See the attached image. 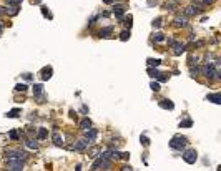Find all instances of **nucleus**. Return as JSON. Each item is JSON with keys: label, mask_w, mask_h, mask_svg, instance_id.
<instances>
[{"label": "nucleus", "mask_w": 221, "mask_h": 171, "mask_svg": "<svg viewBox=\"0 0 221 171\" xmlns=\"http://www.w3.org/2000/svg\"><path fill=\"white\" fill-rule=\"evenodd\" d=\"M186 145H188V140H186L185 136H181V135L173 136L171 141H170V146H171V148H173V150H178V151L185 150Z\"/></svg>", "instance_id": "1"}, {"label": "nucleus", "mask_w": 221, "mask_h": 171, "mask_svg": "<svg viewBox=\"0 0 221 171\" xmlns=\"http://www.w3.org/2000/svg\"><path fill=\"white\" fill-rule=\"evenodd\" d=\"M110 168H112V159H107V158H103V156L95 159L93 164H92V169H110Z\"/></svg>", "instance_id": "2"}, {"label": "nucleus", "mask_w": 221, "mask_h": 171, "mask_svg": "<svg viewBox=\"0 0 221 171\" xmlns=\"http://www.w3.org/2000/svg\"><path fill=\"white\" fill-rule=\"evenodd\" d=\"M7 168L10 169V171H22L23 169V159L7 158Z\"/></svg>", "instance_id": "3"}, {"label": "nucleus", "mask_w": 221, "mask_h": 171, "mask_svg": "<svg viewBox=\"0 0 221 171\" xmlns=\"http://www.w3.org/2000/svg\"><path fill=\"white\" fill-rule=\"evenodd\" d=\"M203 73H205L206 78H209V80H213V78H219V76H221L219 72L214 70L213 63H206V65L203 67Z\"/></svg>", "instance_id": "4"}, {"label": "nucleus", "mask_w": 221, "mask_h": 171, "mask_svg": "<svg viewBox=\"0 0 221 171\" xmlns=\"http://www.w3.org/2000/svg\"><path fill=\"white\" fill-rule=\"evenodd\" d=\"M183 159L188 164H195L196 159H198V153H196L195 150H186L185 153H183Z\"/></svg>", "instance_id": "5"}, {"label": "nucleus", "mask_w": 221, "mask_h": 171, "mask_svg": "<svg viewBox=\"0 0 221 171\" xmlns=\"http://www.w3.org/2000/svg\"><path fill=\"white\" fill-rule=\"evenodd\" d=\"M203 12V8L201 5H190L185 8V15L186 17H195V15H200V13Z\"/></svg>", "instance_id": "6"}, {"label": "nucleus", "mask_w": 221, "mask_h": 171, "mask_svg": "<svg viewBox=\"0 0 221 171\" xmlns=\"http://www.w3.org/2000/svg\"><path fill=\"white\" fill-rule=\"evenodd\" d=\"M5 156H7V158L23 159V158H25V151H22V150H7L5 151Z\"/></svg>", "instance_id": "7"}, {"label": "nucleus", "mask_w": 221, "mask_h": 171, "mask_svg": "<svg viewBox=\"0 0 221 171\" xmlns=\"http://www.w3.org/2000/svg\"><path fill=\"white\" fill-rule=\"evenodd\" d=\"M173 25L178 27V28H180V27L183 28V27L188 25V18H186V15H176L175 20H173Z\"/></svg>", "instance_id": "8"}, {"label": "nucleus", "mask_w": 221, "mask_h": 171, "mask_svg": "<svg viewBox=\"0 0 221 171\" xmlns=\"http://www.w3.org/2000/svg\"><path fill=\"white\" fill-rule=\"evenodd\" d=\"M86 146H88V141H86L85 138H81V140H76L73 146H71V150H76V151H85L86 150Z\"/></svg>", "instance_id": "9"}, {"label": "nucleus", "mask_w": 221, "mask_h": 171, "mask_svg": "<svg viewBox=\"0 0 221 171\" xmlns=\"http://www.w3.org/2000/svg\"><path fill=\"white\" fill-rule=\"evenodd\" d=\"M83 138L86 140V141H88V143H90V141H95V140H97V130H93V128H88V130H83Z\"/></svg>", "instance_id": "10"}, {"label": "nucleus", "mask_w": 221, "mask_h": 171, "mask_svg": "<svg viewBox=\"0 0 221 171\" xmlns=\"http://www.w3.org/2000/svg\"><path fill=\"white\" fill-rule=\"evenodd\" d=\"M171 47H173V53H175L176 57L181 55V53H185V45H183V43H180V42H175V40H173Z\"/></svg>", "instance_id": "11"}, {"label": "nucleus", "mask_w": 221, "mask_h": 171, "mask_svg": "<svg viewBox=\"0 0 221 171\" xmlns=\"http://www.w3.org/2000/svg\"><path fill=\"white\" fill-rule=\"evenodd\" d=\"M52 73H53V68H52V67H45V68L42 70V73H40L42 80H43V81L50 80V78H52Z\"/></svg>", "instance_id": "12"}, {"label": "nucleus", "mask_w": 221, "mask_h": 171, "mask_svg": "<svg viewBox=\"0 0 221 171\" xmlns=\"http://www.w3.org/2000/svg\"><path fill=\"white\" fill-rule=\"evenodd\" d=\"M3 15H17L18 13V5H10V7H2Z\"/></svg>", "instance_id": "13"}, {"label": "nucleus", "mask_w": 221, "mask_h": 171, "mask_svg": "<svg viewBox=\"0 0 221 171\" xmlns=\"http://www.w3.org/2000/svg\"><path fill=\"white\" fill-rule=\"evenodd\" d=\"M52 140H53L55 146H63V136H62L58 131H55V133L52 135Z\"/></svg>", "instance_id": "14"}, {"label": "nucleus", "mask_w": 221, "mask_h": 171, "mask_svg": "<svg viewBox=\"0 0 221 171\" xmlns=\"http://www.w3.org/2000/svg\"><path fill=\"white\" fill-rule=\"evenodd\" d=\"M113 12H115V15H117V18H122L123 12H125V5H122V3H117V5H113Z\"/></svg>", "instance_id": "15"}, {"label": "nucleus", "mask_w": 221, "mask_h": 171, "mask_svg": "<svg viewBox=\"0 0 221 171\" xmlns=\"http://www.w3.org/2000/svg\"><path fill=\"white\" fill-rule=\"evenodd\" d=\"M100 153H102V148H100V146H93V148L88 150V156H90V158H97Z\"/></svg>", "instance_id": "16"}, {"label": "nucleus", "mask_w": 221, "mask_h": 171, "mask_svg": "<svg viewBox=\"0 0 221 171\" xmlns=\"http://www.w3.org/2000/svg\"><path fill=\"white\" fill-rule=\"evenodd\" d=\"M160 106H161V108H165V110H173V108H175L173 101H170V100H160Z\"/></svg>", "instance_id": "17"}, {"label": "nucleus", "mask_w": 221, "mask_h": 171, "mask_svg": "<svg viewBox=\"0 0 221 171\" xmlns=\"http://www.w3.org/2000/svg\"><path fill=\"white\" fill-rule=\"evenodd\" d=\"M206 100H208V101H213V103H216V105H219V103H221V95H219V93L208 95V96H206Z\"/></svg>", "instance_id": "18"}, {"label": "nucleus", "mask_w": 221, "mask_h": 171, "mask_svg": "<svg viewBox=\"0 0 221 171\" xmlns=\"http://www.w3.org/2000/svg\"><path fill=\"white\" fill-rule=\"evenodd\" d=\"M112 32H113V27H105V28L100 30L98 35L102 37V38H107V37H110V33H112Z\"/></svg>", "instance_id": "19"}, {"label": "nucleus", "mask_w": 221, "mask_h": 171, "mask_svg": "<svg viewBox=\"0 0 221 171\" xmlns=\"http://www.w3.org/2000/svg\"><path fill=\"white\" fill-rule=\"evenodd\" d=\"M165 8H166V10H170V12H173L175 8H178V2H176V0H170V2L165 3Z\"/></svg>", "instance_id": "20"}, {"label": "nucleus", "mask_w": 221, "mask_h": 171, "mask_svg": "<svg viewBox=\"0 0 221 171\" xmlns=\"http://www.w3.org/2000/svg\"><path fill=\"white\" fill-rule=\"evenodd\" d=\"M165 40H166V37L163 35L161 32H158V33L153 35V42H156V43H161V42H165Z\"/></svg>", "instance_id": "21"}, {"label": "nucleus", "mask_w": 221, "mask_h": 171, "mask_svg": "<svg viewBox=\"0 0 221 171\" xmlns=\"http://www.w3.org/2000/svg\"><path fill=\"white\" fill-rule=\"evenodd\" d=\"M25 146H27V148H30V150H38V145H37L35 140H27Z\"/></svg>", "instance_id": "22"}, {"label": "nucleus", "mask_w": 221, "mask_h": 171, "mask_svg": "<svg viewBox=\"0 0 221 171\" xmlns=\"http://www.w3.org/2000/svg\"><path fill=\"white\" fill-rule=\"evenodd\" d=\"M43 138H47V130H45V128H38V131H37V140H43Z\"/></svg>", "instance_id": "23"}, {"label": "nucleus", "mask_w": 221, "mask_h": 171, "mask_svg": "<svg viewBox=\"0 0 221 171\" xmlns=\"http://www.w3.org/2000/svg\"><path fill=\"white\" fill-rule=\"evenodd\" d=\"M148 65L150 67H160L161 60H158V58H148Z\"/></svg>", "instance_id": "24"}, {"label": "nucleus", "mask_w": 221, "mask_h": 171, "mask_svg": "<svg viewBox=\"0 0 221 171\" xmlns=\"http://www.w3.org/2000/svg\"><path fill=\"white\" fill-rule=\"evenodd\" d=\"M80 126H81V130H88L90 126H92V121H90L88 118H85V120H81V123H80Z\"/></svg>", "instance_id": "25"}, {"label": "nucleus", "mask_w": 221, "mask_h": 171, "mask_svg": "<svg viewBox=\"0 0 221 171\" xmlns=\"http://www.w3.org/2000/svg\"><path fill=\"white\" fill-rule=\"evenodd\" d=\"M128 38H130V30H123L122 33H120V40L122 42H127Z\"/></svg>", "instance_id": "26"}, {"label": "nucleus", "mask_w": 221, "mask_h": 171, "mask_svg": "<svg viewBox=\"0 0 221 171\" xmlns=\"http://www.w3.org/2000/svg\"><path fill=\"white\" fill-rule=\"evenodd\" d=\"M18 113H20V110H18V108H15V110H10V111H8V113H7V116H8V118H17V116H18Z\"/></svg>", "instance_id": "27"}, {"label": "nucleus", "mask_w": 221, "mask_h": 171, "mask_svg": "<svg viewBox=\"0 0 221 171\" xmlns=\"http://www.w3.org/2000/svg\"><path fill=\"white\" fill-rule=\"evenodd\" d=\"M148 73H150V76H151V78H156L158 75H160V72H158L156 68H153V67L148 68Z\"/></svg>", "instance_id": "28"}, {"label": "nucleus", "mask_w": 221, "mask_h": 171, "mask_svg": "<svg viewBox=\"0 0 221 171\" xmlns=\"http://www.w3.org/2000/svg\"><path fill=\"white\" fill-rule=\"evenodd\" d=\"M191 125H193V121H191L190 118L188 120H185V121H181V123H180V128H190V126Z\"/></svg>", "instance_id": "29"}, {"label": "nucleus", "mask_w": 221, "mask_h": 171, "mask_svg": "<svg viewBox=\"0 0 221 171\" xmlns=\"http://www.w3.org/2000/svg\"><path fill=\"white\" fill-rule=\"evenodd\" d=\"M28 86L25 85V83H18V85H15V91H27Z\"/></svg>", "instance_id": "30"}, {"label": "nucleus", "mask_w": 221, "mask_h": 171, "mask_svg": "<svg viewBox=\"0 0 221 171\" xmlns=\"http://www.w3.org/2000/svg\"><path fill=\"white\" fill-rule=\"evenodd\" d=\"M140 141H141V145H143V146H150V138H148V136L141 135V136H140Z\"/></svg>", "instance_id": "31"}, {"label": "nucleus", "mask_w": 221, "mask_h": 171, "mask_svg": "<svg viewBox=\"0 0 221 171\" xmlns=\"http://www.w3.org/2000/svg\"><path fill=\"white\" fill-rule=\"evenodd\" d=\"M150 88H151L153 91H160V83H158V81H151Z\"/></svg>", "instance_id": "32"}, {"label": "nucleus", "mask_w": 221, "mask_h": 171, "mask_svg": "<svg viewBox=\"0 0 221 171\" xmlns=\"http://www.w3.org/2000/svg\"><path fill=\"white\" fill-rule=\"evenodd\" d=\"M190 73H191V76H193V78H195V76H198V73H200V68H196V67L193 68V67H191Z\"/></svg>", "instance_id": "33"}, {"label": "nucleus", "mask_w": 221, "mask_h": 171, "mask_svg": "<svg viewBox=\"0 0 221 171\" xmlns=\"http://www.w3.org/2000/svg\"><path fill=\"white\" fill-rule=\"evenodd\" d=\"M125 27H127L128 30L131 28V15H128V17H127V20H125Z\"/></svg>", "instance_id": "34"}, {"label": "nucleus", "mask_w": 221, "mask_h": 171, "mask_svg": "<svg viewBox=\"0 0 221 171\" xmlns=\"http://www.w3.org/2000/svg\"><path fill=\"white\" fill-rule=\"evenodd\" d=\"M8 138H10V140H18V133H17V131H10V133H8Z\"/></svg>", "instance_id": "35"}, {"label": "nucleus", "mask_w": 221, "mask_h": 171, "mask_svg": "<svg viewBox=\"0 0 221 171\" xmlns=\"http://www.w3.org/2000/svg\"><path fill=\"white\" fill-rule=\"evenodd\" d=\"M5 2H7V5H18L22 0H5Z\"/></svg>", "instance_id": "36"}, {"label": "nucleus", "mask_w": 221, "mask_h": 171, "mask_svg": "<svg viewBox=\"0 0 221 171\" xmlns=\"http://www.w3.org/2000/svg\"><path fill=\"white\" fill-rule=\"evenodd\" d=\"M161 25V18L158 17V18H155V20H153V27H160Z\"/></svg>", "instance_id": "37"}, {"label": "nucleus", "mask_w": 221, "mask_h": 171, "mask_svg": "<svg viewBox=\"0 0 221 171\" xmlns=\"http://www.w3.org/2000/svg\"><path fill=\"white\" fill-rule=\"evenodd\" d=\"M213 2H214V0H200V3H201V5H211Z\"/></svg>", "instance_id": "38"}, {"label": "nucleus", "mask_w": 221, "mask_h": 171, "mask_svg": "<svg viewBox=\"0 0 221 171\" xmlns=\"http://www.w3.org/2000/svg\"><path fill=\"white\" fill-rule=\"evenodd\" d=\"M130 158V153H120V159H128Z\"/></svg>", "instance_id": "39"}, {"label": "nucleus", "mask_w": 221, "mask_h": 171, "mask_svg": "<svg viewBox=\"0 0 221 171\" xmlns=\"http://www.w3.org/2000/svg\"><path fill=\"white\" fill-rule=\"evenodd\" d=\"M122 169H123V171H127V169H128V171H131L133 168H131V166H130V164H125V166H123Z\"/></svg>", "instance_id": "40"}, {"label": "nucleus", "mask_w": 221, "mask_h": 171, "mask_svg": "<svg viewBox=\"0 0 221 171\" xmlns=\"http://www.w3.org/2000/svg\"><path fill=\"white\" fill-rule=\"evenodd\" d=\"M103 2H105V3H113L115 0H103Z\"/></svg>", "instance_id": "41"}]
</instances>
